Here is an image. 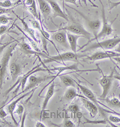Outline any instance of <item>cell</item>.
I'll list each match as a JSON object with an SVG mask.
<instances>
[{
    "label": "cell",
    "mask_w": 120,
    "mask_h": 127,
    "mask_svg": "<svg viewBox=\"0 0 120 127\" xmlns=\"http://www.w3.org/2000/svg\"><path fill=\"white\" fill-rule=\"evenodd\" d=\"M18 41H16L14 44H11L5 48L4 51V54L1 59H0V94H1V91L3 86L4 79L6 74L7 67L11 57L13 56V52L16 47L18 45Z\"/></svg>",
    "instance_id": "1"
},
{
    "label": "cell",
    "mask_w": 120,
    "mask_h": 127,
    "mask_svg": "<svg viewBox=\"0 0 120 127\" xmlns=\"http://www.w3.org/2000/svg\"><path fill=\"white\" fill-rule=\"evenodd\" d=\"M50 72V70L48 69H44L42 68V67H40V64H38L35 67H34L31 70H30L28 71L26 74L22 75V76H19V78H17V80L15 81L14 84L11 87H10V88L7 91H5V92L3 93V97L7 96L9 93L12 91V90L16 86H17L15 91L13 92V94L14 95H16V94H17V92H18L19 90L20 89V88H22V91H23L24 90L25 87L26 86V82L28 81V79L29 76L32 74H34L35 73L38 72Z\"/></svg>",
    "instance_id": "2"
},
{
    "label": "cell",
    "mask_w": 120,
    "mask_h": 127,
    "mask_svg": "<svg viewBox=\"0 0 120 127\" xmlns=\"http://www.w3.org/2000/svg\"><path fill=\"white\" fill-rule=\"evenodd\" d=\"M87 56L85 54H78L77 53L72 52H66L59 54L57 56H48L46 59H44L43 61L44 64H47L51 62H57V63H61V62H73L78 63L79 59L82 58V57H87Z\"/></svg>",
    "instance_id": "3"
},
{
    "label": "cell",
    "mask_w": 120,
    "mask_h": 127,
    "mask_svg": "<svg viewBox=\"0 0 120 127\" xmlns=\"http://www.w3.org/2000/svg\"><path fill=\"white\" fill-rule=\"evenodd\" d=\"M100 2L102 4V24H103V26H102V28L101 29V31L99 32L98 34H97V36H96L93 39H91L90 41H88V43H87L86 45H84L82 48H83L84 47H85L86 45H87L88 44L90 43V42H92V41H94V40H98L99 39L102 38H105L106 36H109V35L112 34V33L113 32V29H112V25H113L114 22L115 21L117 17H118V16H117V17H115V19H114V20L111 22V23H109V22H108L107 19H106V13H105V7L104 5H103V3L101 1H100Z\"/></svg>",
    "instance_id": "4"
},
{
    "label": "cell",
    "mask_w": 120,
    "mask_h": 127,
    "mask_svg": "<svg viewBox=\"0 0 120 127\" xmlns=\"http://www.w3.org/2000/svg\"><path fill=\"white\" fill-rule=\"evenodd\" d=\"M75 83H76L77 86H78V87L79 88V89L81 90V91H82V93H83V94L84 95V96L85 97H87L88 99H89L90 100H91V101H93V103H94L99 108V113L102 115V117L103 118V119H105L108 121V123H109V121H108V118L107 116H106V113L105 112H108V113H115V114H118L120 115V114L119 113H117V112H109L108 111V110H105L103 108V107H100V104H102V103H100L99 101V100H97V97H96V95L94 94V93L91 91L90 88H88V87H87L86 86H84V85H81V84L77 82L76 81H75Z\"/></svg>",
    "instance_id": "5"
},
{
    "label": "cell",
    "mask_w": 120,
    "mask_h": 127,
    "mask_svg": "<svg viewBox=\"0 0 120 127\" xmlns=\"http://www.w3.org/2000/svg\"><path fill=\"white\" fill-rule=\"evenodd\" d=\"M120 43V37L114 38L111 39H108L100 42H97L96 43L90 45L86 49L83 51L85 52L87 51H91L93 50H96L97 48H102L104 50H110L114 49L117 45Z\"/></svg>",
    "instance_id": "6"
},
{
    "label": "cell",
    "mask_w": 120,
    "mask_h": 127,
    "mask_svg": "<svg viewBox=\"0 0 120 127\" xmlns=\"http://www.w3.org/2000/svg\"><path fill=\"white\" fill-rule=\"evenodd\" d=\"M52 79L51 82L54 81L55 79V76H52V75H46V76H35L34 74H32L31 75L29 76L28 79L27 84L26 85L25 87L24 90L22 91L21 93L19 94V95L23 94V93H26L28 91H30L40 84L44 82V81L49 80V79Z\"/></svg>",
    "instance_id": "7"
},
{
    "label": "cell",
    "mask_w": 120,
    "mask_h": 127,
    "mask_svg": "<svg viewBox=\"0 0 120 127\" xmlns=\"http://www.w3.org/2000/svg\"><path fill=\"white\" fill-rule=\"evenodd\" d=\"M102 77L99 79V84L102 88V93L100 95V99H104L107 97L108 93H109L111 87H112V82H113L114 75L115 72V67H114L112 71L109 75H105L103 73L102 70Z\"/></svg>",
    "instance_id": "8"
},
{
    "label": "cell",
    "mask_w": 120,
    "mask_h": 127,
    "mask_svg": "<svg viewBox=\"0 0 120 127\" xmlns=\"http://www.w3.org/2000/svg\"><path fill=\"white\" fill-rule=\"evenodd\" d=\"M60 30H63L67 31V32H70V33H74L78 35H81L82 37H84L88 41L91 39V32H89L85 28L82 26V25L79 24L78 23H73L71 25H68V26H65V27L62 28L61 29H59Z\"/></svg>",
    "instance_id": "9"
},
{
    "label": "cell",
    "mask_w": 120,
    "mask_h": 127,
    "mask_svg": "<svg viewBox=\"0 0 120 127\" xmlns=\"http://www.w3.org/2000/svg\"><path fill=\"white\" fill-rule=\"evenodd\" d=\"M69 7L70 8H72V9L75 10V11H76L78 14H80V16L84 19V20H85V24L87 25V28H88V29H90V31L93 33L94 38L96 37V36L97 35V34H98L100 28H101L102 24L101 20H100V19H97V20H91V19H88V17H87V16L84 15L82 13L80 12V11H78V10L75 9V8H72V7Z\"/></svg>",
    "instance_id": "10"
},
{
    "label": "cell",
    "mask_w": 120,
    "mask_h": 127,
    "mask_svg": "<svg viewBox=\"0 0 120 127\" xmlns=\"http://www.w3.org/2000/svg\"><path fill=\"white\" fill-rule=\"evenodd\" d=\"M115 57H120V51H118V52H115L105 50L103 51H97L91 56H87L85 60L95 62L106 59H112Z\"/></svg>",
    "instance_id": "11"
},
{
    "label": "cell",
    "mask_w": 120,
    "mask_h": 127,
    "mask_svg": "<svg viewBox=\"0 0 120 127\" xmlns=\"http://www.w3.org/2000/svg\"><path fill=\"white\" fill-rule=\"evenodd\" d=\"M35 90V88H34V89L30 90V91H28V92L25 93L24 94H22L21 96H19L18 98H16L15 100H14V101H12L11 103H10L9 104H8V105L6 104L7 106H5V110H6L7 113H8V115H10V116H11V119H12L13 122H14V124L15 125V126L16 127L19 126V124L17 122V121H16L14 116V110H15L16 106H17V104H18V103L20 101V100H22L23 98H24L25 97L27 96V95H28L29 94L31 93L32 91H33L34 90Z\"/></svg>",
    "instance_id": "12"
},
{
    "label": "cell",
    "mask_w": 120,
    "mask_h": 127,
    "mask_svg": "<svg viewBox=\"0 0 120 127\" xmlns=\"http://www.w3.org/2000/svg\"><path fill=\"white\" fill-rule=\"evenodd\" d=\"M52 39L64 48L66 49L70 48L66 31L60 30L58 31V32L56 31V33L52 36Z\"/></svg>",
    "instance_id": "13"
},
{
    "label": "cell",
    "mask_w": 120,
    "mask_h": 127,
    "mask_svg": "<svg viewBox=\"0 0 120 127\" xmlns=\"http://www.w3.org/2000/svg\"><path fill=\"white\" fill-rule=\"evenodd\" d=\"M80 100L82 103L83 106L90 113V117L92 118L96 117L99 113V108L97 106L85 97H80Z\"/></svg>",
    "instance_id": "14"
},
{
    "label": "cell",
    "mask_w": 120,
    "mask_h": 127,
    "mask_svg": "<svg viewBox=\"0 0 120 127\" xmlns=\"http://www.w3.org/2000/svg\"><path fill=\"white\" fill-rule=\"evenodd\" d=\"M47 2L50 4L52 9V11L53 12V16L54 18L57 17H60L66 20L67 22L69 21V19L67 14L64 12L63 10L61 8L58 4L54 0H47Z\"/></svg>",
    "instance_id": "15"
},
{
    "label": "cell",
    "mask_w": 120,
    "mask_h": 127,
    "mask_svg": "<svg viewBox=\"0 0 120 127\" xmlns=\"http://www.w3.org/2000/svg\"><path fill=\"white\" fill-rule=\"evenodd\" d=\"M37 1L38 7H39L40 12L41 13L46 20H48L52 13L51 5L47 1H46L45 0H37Z\"/></svg>",
    "instance_id": "16"
},
{
    "label": "cell",
    "mask_w": 120,
    "mask_h": 127,
    "mask_svg": "<svg viewBox=\"0 0 120 127\" xmlns=\"http://www.w3.org/2000/svg\"><path fill=\"white\" fill-rule=\"evenodd\" d=\"M9 72L11 80L15 82L22 73L21 66L16 62H11L9 64Z\"/></svg>",
    "instance_id": "17"
},
{
    "label": "cell",
    "mask_w": 120,
    "mask_h": 127,
    "mask_svg": "<svg viewBox=\"0 0 120 127\" xmlns=\"http://www.w3.org/2000/svg\"><path fill=\"white\" fill-rule=\"evenodd\" d=\"M55 83L54 81H52L51 84H50L49 87L48 89L47 90L46 94L45 97H44V99L43 102L42 104V107H41V113H43V112L45 110V109L46 108L47 104L49 102L50 100L51 99L52 97H53V95H54L55 93Z\"/></svg>",
    "instance_id": "18"
},
{
    "label": "cell",
    "mask_w": 120,
    "mask_h": 127,
    "mask_svg": "<svg viewBox=\"0 0 120 127\" xmlns=\"http://www.w3.org/2000/svg\"><path fill=\"white\" fill-rule=\"evenodd\" d=\"M12 12L14 13V14H15V16H16V17H17V19H19V20L20 21V22L22 23V25H23V30H24L25 32L27 33V34L32 39H34V40L35 41H36V42L38 43V41L37 38V37H36V36H35V31L34 30V28H31L29 27V26H28V25L27 24V23L25 21L24 19L21 18L20 16L17 15V14H16L13 11H12Z\"/></svg>",
    "instance_id": "19"
},
{
    "label": "cell",
    "mask_w": 120,
    "mask_h": 127,
    "mask_svg": "<svg viewBox=\"0 0 120 127\" xmlns=\"http://www.w3.org/2000/svg\"><path fill=\"white\" fill-rule=\"evenodd\" d=\"M67 37L69 42L70 48L74 53H77V47H78V40L79 38L82 37L81 35H78L74 33L67 32Z\"/></svg>",
    "instance_id": "20"
},
{
    "label": "cell",
    "mask_w": 120,
    "mask_h": 127,
    "mask_svg": "<svg viewBox=\"0 0 120 127\" xmlns=\"http://www.w3.org/2000/svg\"><path fill=\"white\" fill-rule=\"evenodd\" d=\"M18 45H19V47H20V50L22 52L26 53L27 54H35V55H41L42 56H44V57H48V55L47 54H44L43 53H39V52H37L35 51V50H34L32 49V48L31 46L30 45H29L27 42H19V44H18Z\"/></svg>",
    "instance_id": "21"
},
{
    "label": "cell",
    "mask_w": 120,
    "mask_h": 127,
    "mask_svg": "<svg viewBox=\"0 0 120 127\" xmlns=\"http://www.w3.org/2000/svg\"><path fill=\"white\" fill-rule=\"evenodd\" d=\"M82 97L85 96H82V95H79L78 93V91L76 89V87H68L67 89L65 91L64 94L63 95V98L67 101H70L73 100L74 98H76V97Z\"/></svg>",
    "instance_id": "22"
},
{
    "label": "cell",
    "mask_w": 120,
    "mask_h": 127,
    "mask_svg": "<svg viewBox=\"0 0 120 127\" xmlns=\"http://www.w3.org/2000/svg\"><path fill=\"white\" fill-rule=\"evenodd\" d=\"M78 63H75V64H72L70 66H60V67H54L53 69H50V71H57V74L55 75V79L60 75L61 73H63V72L67 71V70H75V71H78Z\"/></svg>",
    "instance_id": "23"
},
{
    "label": "cell",
    "mask_w": 120,
    "mask_h": 127,
    "mask_svg": "<svg viewBox=\"0 0 120 127\" xmlns=\"http://www.w3.org/2000/svg\"><path fill=\"white\" fill-rule=\"evenodd\" d=\"M62 84L64 87H76V83H75V80L73 78L70 77L69 76H67L66 75H60L58 76Z\"/></svg>",
    "instance_id": "24"
},
{
    "label": "cell",
    "mask_w": 120,
    "mask_h": 127,
    "mask_svg": "<svg viewBox=\"0 0 120 127\" xmlns=\"http://www.w3.org/2000/svg\"><path fill=\"white\" fill-rule=\"evenodd\" d=\"M108 104L109 107L112 108L120 109V100L118 98H116L115 97H113V98H104L102 99Z\"/></svg>",
    "instance_id": "25"
},
{
    "label": "cell",
    "mask_w": 120,
    "mask_h": 127,
    "mask_svg": "<svg viewBox=\"0 0 120 127\" xmlns=\"http://www.w3.org/2000/svg\"><path fill=\"white\" fill-rule=\"evenodd\" d=\"M28 11H29L31 15L36 19H39V14H38L37 9V5H36V1L34 0L31 5L27 7Z\"/></svg>",
    "instance_id": "26"
},
{
    "label": "cell",
    "mask_w": 120,
    "mask_h": 127,
    "mask_svg": "<svg viewBox=\"0 0 120 127\" xmlns=\"http://www.w3.org/2000/svg\"><path fill=\"white\" fill-rule=\"evenodd\" d=\"M39 20H40V22L38 21L37 20H34V19H29V21L30 22L31 25H32V28L34 29H36V30H38L40 32V31H41V20L40 19V16L39 15Z\"/></svg>",
    "instance_id": "27"
},
{
    "label": "cell",
    "mask_w": 120,
    "mask_h": 127,
    "mask_svg": "<svg viewBox=\"0 0 120 127\" xmlns=\"http://www.w3.org/2000/svg\"><path fill=\"white\" fill-rule=\"evenodd\" d=\"M24 112H25V109H24V107H23V106L22 105V104H17L15 110H14V114L17 115V116H19V119H20V121H21L22 117V116H23Z\"/></svg>",
    "instance_id": "28"
},
{
    "label": "cell",
    "mask_w": 120,
    "mask_h": 127,
    "mask_svg": "<svg viewBox=\"0 0 120 127\" xmlns=\"http://www.w3.org/2000/svg\"><path fill=\"white\" fill-rule=\"evenodd\" d=\"M67 110L69 112H70V113H72L73 115H76V113L80 111V108L78 104H73L70 105L69 107H67Z\"/></svg>",
    "instance_id": "29"
},
{
    "label": "cell",
    "mask_w": 120,
    "mask_h": 127,
    "mask_svg": "<svg viewBox=\"0 0 120 127\" xmlns=\"http://www.w3.org/2000/svg\"><path fill=\"white\" fill-rule=\"evenodd\" d=\"M108 118V121H109V124H111L112 127H117V125L112 124L113 123L115 124H119L120 123V118H118V116H114V115H109Z\"/></svg>",
    "instance_id": "30"
},
{
    "label": "cell",
    "mask_w": 120,
    "mask_h": 127,
    "mask_svg": "<svg viewBox=\"0 0 120 127\" xmlns=\"http://www.w3.org/2000/svg\"><path fill=\"white\" fill-rule=\"evenodd\" d=\"M13 19L11 17H7V16L2 14L0 16V25H6L9 23L10 20H12Z\"/></svg>",
    "instance_id": "31"
},
{
    "label": "cell",
    "mask_w": 120,
    "mask_h": 127,
    "mask_svg": "<svg viewBox=\"0 0 120 127\" xmlns=\"http://www.w3.org/2000/svg\"><path fill=\"white\" fill-rule=\"evenodd\" d=\"M75 124L73 121H72L70 119H65L64 121L61 125H58V127H75Z\"/></svg>",
    "instance_id": "32"
},
{
    "label": "cell",
    "mask_w": 120,
    "mask_h": 127,
    "mask_svg": "<svg viewBox=\"0 0 120 127\" xmlns=\"http://www.w3.org/2000/svg\"><path fill=\"white\" fill-rule=\"evenodd\" d=\"M13 2L10 0H4V1H0V7L4 8H10L14 5Z\"/></svg>",
    "instance_id": "33"
},
{
    "label": "cell",
    "mask_w": 120,
    "mask_h": 127,
    "mask_svg": "<svg viewBox=\"0 0 120 127\" xmlns=\"http://www.w3.org/2000/svg\"><path fill=\"white\" fill-rule=\"evenodd\" d=\"M5 105H6V104L0 107V119H2L3 121L7 122L6 120H5V117L7 116V114H8V113H7L6 110H5L4 109V107H5Z\"/></svg>",
    "instance_id": "34"
},
{
    "label": "cell",
    "mask_w": 120,
    "mask_h": 127,
    "mask_svg": "<svg viewBox=\"0 0 120 127\" xmlns=\"http://www.w3.org/2000/svg\"><path fill=\"white\" fill-rule=\"evenodd\" d=\"M16 41H17V40L14 39V40H13L12 41H9V42H5V43L3 44L2 45H1V46H0V56H1V54H2V53L3 52L4 50H5V48H6L8 46V45H10L11 44L14 43V42H16Z\"/></svg>",
    "instance_id": "35"
},
{
    "label": "cell",
    "mask_w": 120,
    "mask_h": 127,
    "mask_svg": "<svg viewBox=\"0 0 120 127\" xmlns=\"http://www.w3.org/2000/svg\"><path fill=\"white\" fill-rule=\"evenodd\" d=\"M13 10L11 8H4V7H0V16L2 14H5V13H8Z\"/></svg>",
    "instance_id": "36"
},
{
    "label": "cell",
    "mask_w": 120,
    "mask_h": 127,
    "mask_svg": "<svg viewBox=\"0 0 120 127\" xmlns=\"http://www.w3.org/2000/svg\"><path fill=\"white\" fill-rule=\"evenodd\" d=\"M8 29V27L6 25H1L0 26V36L2 34H4Z\"/></svg>",
    "instance_id": "37"
},
{
    "label": "cell",
    "mask_w": 120,
    "mask_h": 127,
    "mask_svg": "<svg viewBox=\"0 0 120 127\" xmlns=\"http://www.w3.org/2000/svg\"><path fill=\"white\" fill-rule=\"evenodd\" d=\"M110 3V8H109V10L111 11L115 7H117L118 5H120V1H118V2H109Z\"/></svg>",
    "instance_id": "38"
},
{
    "label": "cell",
    "mask_w": 120,
    "mask_h": 127,
    "mask_svg": "<svg viewBox=\"0 0 120 127\" xmlns=\"http://www.w3.org/2000/svg\"><path fill=\"white\" fill-rule=\"evenodd\" d=\"M63 2V5H64V2H67V3H70L73 4L74 5H75L76 6H78L77 5V1L78 0H61Z\"/></svg>",
    "instance_id": "39"
},
{
    "label": "cell",
    "mask_w": 120,
    "mask_h": 127,
    "mask_svg": "<svg viewBox=\"0 0 120 127\" xmlns=\"http://www.w3.org/2000/svg\"><path fill=\"white\" fill-rule=\"evenodd\" d=\"M35 127H46V126L43 123H42L41 121H38V122H37L36 123H35Z\"/></svg>",
    "instance_id": "40"
},
{
    "label": "cell",
    "mask_w": 120,
    "mask_h": 127,
    "mask_svg": "<svg viewBox=\"0 0 120 127\" xmlns=\"http://www.w3.org/2000/svg\"><path fill=\"white\" fill-rule=\"evenodd\" d=\"M75 116H76V117L78 118V120L80 121V120H81V118L83 117V114L82 113V112H81L79 111V112H78V113H76Z\"/></svg>",
    "instance_id": "41"
},
{
    "label": "cell",
    "mask_w": 120,
    "mask_h": 127,
    "mask_svg": "<svg viewBox=\"0 0 120 127\" xmlns=\"http://www.w3.org/2000/svg\"><path fill=\"white\" fill-rule=\"evenodd\" d=\"M114 78L117 79V80H118L120 82V75L119 74V73H117L116 72V74L114 75Z\"/></svg>",
    "instance_id": "42"
},
{
    "label": "cell",
    "mask_w": 120,
    "mask_h": 127,
    "mask_svg": "<svg viewBox=\"0 0 120 127\" xmlns=\"http://www.w3.org/2000/svg\"><path fill=\"white\" fill-rule=\"evenodd\" d=\"M112 59H113V60H115V61H116L117 63H118V64H120V57H114V58H112Z\"/></svg>",
    "instance_id": "43"
},
{
    "label": "cell",
    "mask_w": 120,
    "mask_h": 127,
    "mask_svg": "<svg viewBox=\"0 0 120 127\" xmlns=\"http://www.w3.org/2000/svg\"><path fill=\"white\" fill-rule=\"evenodd\" d=\"M0 124H8V125H10L8 123V122H5V121H3L2 120V119H0ZM10 126H11V125H10Z\"/></svg>",
    "instance_id": "44"
},
{
    "label": "cell",
    "mask_w": 120,
    "mask_h": 127,
    "mask_svg": "<svg viewBox=\"0 0 120 127\" xmlns=\"http://www.w3.org/2000/svg\"><path fill=\"white\" fill-rule=\"evenodd\" d=\"M88 1H89V2H90V3H91V5H93V7H98V6H97V5H96V4H94V3H93V2H92V1H91V0H88Z\"/></svg>",
    "instance_id": "45"
},
{
    "label": "cell",
    "mask_w": 120,
    "mask_h": 127,
    "mask_svg": "<svg viewBox=\"0 0 120 127\" xmlns=\"http://www.w3.org/2000/svg\"><path fill=\"white\" fill-rule=\"evenodd\" d=\"M120 127V123H119V124H118V125H117V127Z\"/></svg>",
    "instance_id": "46"
},
{
    "label": "cell",
    "mask_w": 120,
    "mask_h": 127,
    "mask_svg": "<svg viewBox=\"0 0 120 127\" xmlns=\"http://www.w3.org/2000/svg\"><path fill=\"white\" fill-rule=\"evenodd\" d=\"M108 1H110V0H108Z\"/></svg>",
    "instance_id": "47"
}]
</instances>
